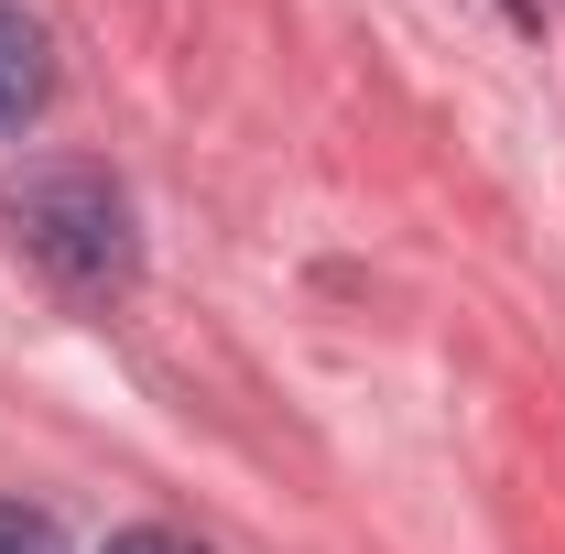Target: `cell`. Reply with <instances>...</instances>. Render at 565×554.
Instances as JSON below:
<instances>
[{
  "label": "cell",
  "mask_w": 565,
  "mask_h": 554,
  "mask_svg": "<svg viewBox=\"0 0 565 554\" xmlns=\"http://www.w3.org/2000/svg\"><path fill=\"white\" fill-rule=\"evenodd\" d=\"M0 217H11V239L44 262V283L76 294V305H109V294L141 283L131 196H120L98 163H22L11 196H0Z\"/></svg>",
  "instance_id": "obj_1"
},
{
  "label": "cell",
  "mask_w": 565,
  "mask_h": 554,
  "mask_svg": "<svg viewBox=\"0 0 565 554\" xmlns=\"http://www.w3.org/2000/svg\"><path fill=\"white\" fill-rule=\"evenodd\" d=\"M44 98H55V33L22 0H0V131H22Z\"/></svg>",
  "instance_id": "obj_2"
},
{
  "label": "cell",
  "mask_w": 565,
  "mask_h": 554,
  "mask_svg": "<svg viewBox=\"0 0 565 554\" xmlns=\"http://www.w3.org/2000/svg\"><path fill=\"white\" fill-rule=\"evenodd\" d=\"M0 554H66V522L33 500H0Z\"/></svg>",
  "instance_id": "obj_3"
},
{
  "label": "cell",
  "mask_w": 565,
  "mask_h": 554,
  "mask_svg": "<svg viewBox=\"0 0 565 554\" xmlns=\"http://www.w3.org/2000/svg\"><path fill=\"white\" fill-rule=\"evenodd\" d=\"M109 554H207V544L174 533V522H131V533H109Z\"/></svg>",
  "instance_id": "obj_4"
},
{
  "label": "cell",
  "mask_w": 565,
  "mask_h": 554,
  "mask_svg": "<svg viewBox=\"0 0 565 554\" xmlns=\"http://www.w3.org/2000/svg\"><path fill=\"white\" fill-rule=\"evenodd\" d=\"M511 22H544V0H511Z\"/></svg>",
  "instance_id": "obj_5"
}]
</instances>
